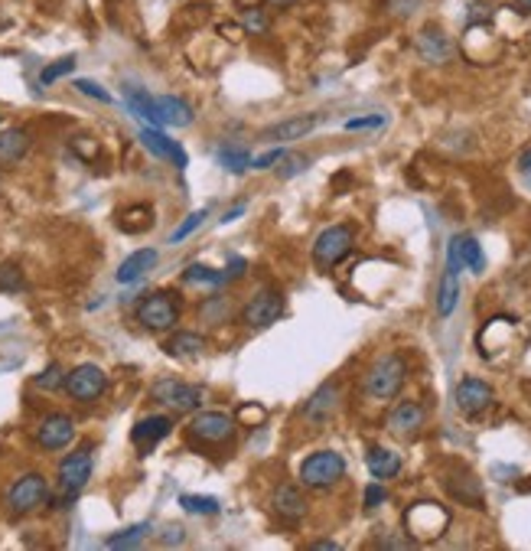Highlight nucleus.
I'll use <instances>...</instances> for the list:
<instances>
[{
    "label": "nucleus",
    "instance_id": "obj_1",
    "mask_svg": "<svg viewBox=\"0 0 531 551\" xmlns=\"http://www.w3.org/2000/svg\"><path fill=\"white\" fill-rule=\"evenodd\" d=\"M405 379H407V362L398 356V352H388V356L376 359L368 365L366 372V395L376 398V402H388L395 398L401 389H405Z\"/></svg>",
    "mask_w": 531,
    "mask_h": 551
},
{
    "label": "nucleus",
    "instance_id": "obj_2",
    "mask_svg": "<svg viewBox=\"0 0 531 551\" xmlns=\"http://www.w3.org/2000/svg\"><path fill=\"white\" fill-rule=\"evenodd\" d=\"M49 503V483L43 474H24L10 483L4 505H7L10 515H30L36 513L39 505Z\"/></svg>",
    "mask_w": 531,
    "mask_h": 551
},
{
    "label": "nucleus",
    "instance_id": "obj_3",
    "mask_svg": "<svg viewBox=\"0 0 531 551\" xmlns=\"http://www.w3.org/2000/svg\"><path fill=\"white\" fill-rule=\"evenodd\" d=\"M238 431V421L225 412H199L186 427V437L193 447H219L228 444Z\"/></svg>",
    "mask_w": 531,
    "mask_h": 551
},
{
    "label": "nucleus",
    "instance_id": "obj_4",
    "mask_svg": "<svg viewBox=\"0 0 531 551\" xmlns=\"http://www.w3.org/2000/svg\"><path fill=\"white\" fill-rule=\"evenodd\" d=\"M346 476V460L336 451H316L300 464V483L310 489H329Z\"/></svg>",
    "mask_w": 531,
    "mask_h": 551
},
{
    "label": "nucleus",
    "instance_id": "obj_5",
    "mask_svg": "<svg viewBox=\"0 0 531 551\" xmlns=\"http://www.w3.org/2000/svg\"><path fill=\"white\" fill-rule=\"evenodd\" d=\"M446 525H450V513H446L440 503H430V499L415 503L405 513V528L411 532V538H415V542H430V538H440Z\"/></svg>",
    "mask_w": 531,
    "mask_h": 551
},
{
    "label": "nucleus",
    "instance_id": "obj_6",
    "mask_svg": "<svg viewBox=\"0 0 531 551\" xmlns=\"http://www.w3.org/2000/svg\"><path fill=\"white\" fill-rule=\"evenodd\" d=\"M150 398H154L156 404L170 408L173 414H189L203 404V389H199V385H189V382H180V379H160V382H154Z\"/></svg>",
    "mask_w": 531,
    "mask_h": 551
},
{
    "label": "nucleus",
    "instance_id": "obj_7",
    "mask_svg": "<svg viewBox=\"0 0 531 551\" xmlns=\"http://www.w3.org/2000/svg\"><path fill=\"white\" fill-rule=\"evenodd\" d=\"M65 392H69L72 402H82V404H92L108 392V375L98 369L95 362H82L75 365L69 375H65Z\"/></svg>",
    "mask_w": 531,
    "mask_h": 551
},
{
    "label": "nucleus",
    "instance_id": "obj_8",
    "mask_svg": "<svg viewBox=\"0 0 531 551\" xmlns=\"http://www.w3.org/2000/svg\"><path fill=\"white\" fill-rule=\"evenodd\" d=\"M352 245H356V232L349 226H329L313 241V261L320 268H336L352 251Z\"/></svg>",
    "mask_w": 531,
    "mask_h": 551
},
{
    "label": "nucleus",
    "instance_id": "obj_9",
    "mask_svg": "<svg viewBox=\"0 0 531 551\" xmlns=\"http://www.w3.org/2000/svg\"><path fill=\"white\" fill-rule=\"evenodd\" d=\"M137 323L144 326V330H154V333H164V330H173V326L180 323V307L170 301V294H164V291H156V294L144 297L141 303H137Z\"/></svg>",
    "mask_w": 531,
    "mask_h": 551
},
{
    "label": "nucleus",
    "instance_id": "obj_10",
    "mask_svg": "<svg viewBox=\"0 0 531 551\" xmlns=\"http://www.w3.org/2000/svg\"><path fill=\"white\" fill-rule=\"evenodd\" d=\"M284 313V291L277 288H261L258 294L245 303L242 311V323L251 326V330H267L271 323H277Z\"/></svg>",
    "mask_w": 531,
    "mask_h": 551
},
{
    "label": "nucleus",
    "instance_id": "obj_11",
    "mask_svg": "<svg viewBox=\"0 0 531 551\" xmlns=\"http://www.w3.org/2000/svg\"><path fill=\"white\" fill-rule=\"evenodd\" d=\"M88 480H92V447L85 444L75 454L63 457V464H59V489H63L65 499H75Z\"/></svg>",
    "mask_w": 531,
    "mask_h": 551
},
{
    "label": "nucleus",
    "instance_id": "obj_12",
    "mask_svg": "<svg viewBox=\"0 0 531 551\" xmlns=\"http://www.w3.org/2000/svg\"><path fill=\"white\" fill-rule=\"evenodd\" d=\"M75 441V421L63 412H53L36 424V444L43 451H65Z\"/></svg>",
    "mask_w": 531,
    "mask_h": 551
},
{
    "label": "nucleus",
    "instance_id": "obj_13",
    "mask_svg": "<svg viewBox=\"0 0 531 551\" xmlns=\"http://www.w3.org/2000/svg\"><path fill=\"white\" fill-rule=\"evenodd\" d=\"M446 268H454V271L469 268L473 274H483L486 255H483V249H479V241L473 239V235H454L450 245H446Z\"/></svg>",
    "mask_w": 531,
    "mask_h": 551
},
{
    "label": "nucleus",
    "instance_id": "obj_14",
    "mask_svg": "<svg viewBox=\"0 0 531 551\" xmlns=\"http://www.w3.org/2000/svg\"><path fill=\"white\" fill-rule=\"evenodd\" d=\"M493 398H496L493 385L483 379H473V375H466V379L456 385V408H460V414H466V418L486 412V408L493 404Z\"/></svg>",
    "mask_w": 531,
    "mask_h": 551
},
{
    "label": "nucleus",
    "instance_id": "obj_15",
    "mask_svg": "<svg viewBox=\"0 0 531 551\" xmlns=\"http://www.w3.org/2000/svg\"><path fill=\"white\" fill-rule=\"evenodd\" d=\"M417 53H421L424 63L430 66H444L454 59V39L446 36L444 30H437V26H427V30L417 33Z\"/></svg>",
    "mask_w": 531,
    "mask_h": 551
},
{
    "label": "nucleus",
    "instance_id": "obj_16",
    "mask_svg": "<svg viewBox=\"0 0 531 551\" xmlns=\"http://www.w3.org/2000/svg\"><path fill=\"white\" fill-rule=\"evenodd\" d=\"M336 404H339V385H336V382H323L320 389L306 398L304 421H310V424H323V421L333 418Z\"/></svg>",
    "mask_w": 531,
    "mask_h": 551
},
{
    "label": "nucleus",
    "instance_id": "obj_17",
    "mask_svg": "<svg viewBox=\"0 0 531 551\" xmlns=\"http://www.w3.org/2000/svg\"><path fill=\"white\" fill-rule=\"evenodd\" d=\"M141 144L150 150L154 157H160V160H170L176 170H186V150L176 144V140H170L164 131H156V128H144L141 131Z\"/></svg>",
    "mask_w": 531,
    "mask_h": 551
},
{
    "label": "nucleus",
    "instance_id": "obj_18",
    "mask_svg": "<svg viewBox=\"0 0 531 551\" xmlns=\"http://www.w3.org/2000/svg\"><path fill=\"white\" fill-rule=\"evenodd\" d=\"M170 431H173V421L166 418V414H147V418H141L134 424L131 441H134V447H141V451H154L156 444L164 441Z\"/></svg>",
    "mask_w": 531,
    "mask_h": 551
},
{
    "label": "nucleus",
    "instance_id": "obj_19",
    "mask_svg": "<svg viewBox=\"0 0 531 551\" xmlns=\"http://www.w3.org/2000/svg\"><path fill=\"white\" fill-rule=\"evenodd\" d=\"M323 117L320 115H297V117H287V121H277V125L267 128L261 138L265 140H277V144H287V140H300L320 125Z\"/></svg>",
    "mask_w": 531,
    "mask_h": 551
},
{
    "label": "nucleus",
    "instance_id": "obj_20",
    "mask_svg": "<svg viewBox=\"0 0 531 551\" xmlns=\"http://www.w3.org/2000/svg\"><path fill=\"white\" fill-rule=\"evenodd\" d=\"M154 105H156L160 125H166V128H189L193 125V105L183 101L180 95H156Z\"/></svg>",
    "mask_w": 531,
    "mask_h": 551
},
{
    "label": "nucleus",
    "instance_id": "obj_21",
    "mask_svg": "<svg viewBox=\"0 0 531 551\" xmlns=\"http://www.w3.org/2000/svg\"><path fill=\"white\" fill-rule=\"evenodd\" d=\"M274 513L281 515L284 522H300L306 515V496L300 493L297 486H290V483H284V486L274 489Z\"/></svg>",
    "mask_w": 531,
    "mask_h": 551
},
{
    "label": "nucleus",
    "instance_id": "obj_22",
    "mask_svg": "<svg viewBox=\"0 0 531 551\" xmlns=\"http://www.w3.org/2000/svg\"><path fill=\"white\" fill-rule=\"evenodd\" d=\"M424 427V408L417 402H401L395 412L388 414V431L398 437H415Z\"/></svg>",
    "mask_w": 531,
    "mask_h": 551
},
{
    "label": "nucleus",
    "instance_id": "obj_23",
    "mask_svg": "<svg viewBox=\"0 0 531 551\" xmlns=\"http://www.w3.org/2000/svg\"><path fill=\"white\" fill-rule=\"evenodd\" d=\"M156 258H160L156 255V249H141V251H134V255H127L115 274L117 284H134V281H141L144 274L156 264Z\"/></svg>",
    "mask_w": 531,
    "mask_h": 551
},
{
    "label": "nucleus",
    "instance_id": "obj_24",
    "mask_svg": "<svg viewBox=\"0 0 531 551\" xmlns=\"http://www.w3.org/2000/svg\"><path fill=\"white\" fill-rule=\"evenodd\" d=\"M26 150H30V134L24 128H4L0 131V167L24 160Z\"/></svg>",
    "mask_w": 531,
    "mask_h": 551
},
{
    "label": "nucleus",
    "instance_id": "obj_25",
    "mask_svg": "<svg viewBox=\"0 0 531 551\" xmlns=\"http://www.w3.org/2000/svg\"><path fill=\"white\" fill-rule=\"evenodd\" d=\"M366 464H368V474L376 476V480H391V476L401 474V454L388 451V447H372Z\"/></svg>",
    "mask_w": 531,
    "mask_h": 551
},
{
    "label": "nucleus",
    "instance_id": "obj_26",
    "mask_svg": "<svg viewBox=\"0 0 531 551\" xmlns=\"http://www.w3.org/2000/svg\"><path fill=\"white\" fill-rule=\"evenodd\" d=\"M460 303V271L454 268H444L440 274V288H437V313L440 317H450Z\"/></svg>",
    "mask_w": 531,
    "mask_h": 551
},
{
    "label": "nucleus",
    "instance_id": "obj_27",
    "mask_svg": "<svg viewBox=\"0 0 531 551\" xmlns=\"http://www.w3.org/2000/svg\"><path fill=\"white\" fill-rule=\"evenodd\" d=\"M164 350H166V356H173V359H195V356H203L205 340L199 333L180 330V333H173L170 340H166Z\"/></svg>",
    "mask_w": 531,
    "mask_h": 551
},
{
    "label": "nucleus",
    "instance_id": "obj_28",
    "mask_svg": "<svg viewBox=\"0 0 531 551\" xmlns=\"http://www.w3.org/2000/svg\"><path fill=\"white\" fill-rule=\"evenodd\" d=\"M150 226H154V209L150 206H131V209L117 212V229L127 235L147 232Z\"/></svg>",
    "mask_w": 531,
    "mask_h": 551
},
{
    "label": "nucleus",
    "instance_id": "obj_29",
    "mask_svg": "<svg viewBox=\"0 0 531 551\" xmlns=\"http://www.w3.org/2000/svg\"><path fill=\"white\" fill-rule=\"evenodd\" d=\"M127 108H131L137 117H144V121H150V125H160V117H156V105H154V98H150L147 92H137V88H131V92H127Z\"/></svg>",
    "mask_w": 531,
    "mask_h": 551
},
{
    "label": "nucleus",
    "instance_id": "obj_30",
    "mask_svg": "<svg viewBox=\"0 0 531 551\" xmlns=\"http://www.w3.org/2000/svg\"><path fill=\"white\" fill-rule=\"evenodd\" d=\"M147 536H150V522H141V525L125 528L121 536H111L108 538V548H137V545H141Z\"/></svg>",
    "mask_w": 531,
    "mask_h": 551
},
{
    "label": "nucleus",
    "instance_id": "obj_31",
    "mask_svg": "<svg viewBox=\"0 0 531 551\" xmlns=\"http://www.w3.org/2000/svg\"><path fill=\"white\" fill-rule=\"evenodd\" d=\"M219 163L232 173H245L251 167V154L245 148H222L219 150Z\"/></svg>",
    "mask_w": 531,
    "mask_h": 551
},
{
    "label": "nucleus",
    "instance_id": "obj_32",
    "mask_svg": "<svg viewBox=\"0 0 531 551\" xmlns=\"http://www.w3.org/2000/svg\"><path fill=\"white\" fill-rule=\"evenodd\" d=\"M72 69H75V56H63V59H55L53 66H46V69L39 72V86H53L63 76H69Z\"/></svg>",
    "mask_w": 531,
    "mask_h": 551
},
{
    "label": "nucleus",
    "instance_id": "obj_33",
    "mask_svg": "<svg viewBox=\"0 0 531 551\" xmlns=\"http://www.w3.org/2000/svg\"><path fill=\"white\" fill-rule=\"evenodd\" d=\"M183 278H186L189 284H225L228 274L212 271V268H205V264H189L186 274H183Z\"/></svg>",
    "mask_w": 531,
    "mask_h": 551
},
{
    "label": "nucleus",
    "instance_id": "obj_34",
    "mask_svg": "<svg viewBox=\"0 0 531 551\" xmlns=\"http://www.w3.org/2000/svg\"><path fill=\"white\" fill-rule=\"evenodd\" d=\"M180 505L193 515H215L219 513V499L215 496H180Z\"/></svg>",
    "mask_w": 531,
    "mask_h": 551
},
{
    "label": "nucleus",
    "instance_id": "obj_35",
    "mask_svg": "<svg viewBox=\"0 0 531 551\" xmlns=\"http://www.w3.org/2000/svg\"><path fill=\"white\" fill-rule=\"evenodd\" d=\"M63 385H65V372H63V365H59V362L46 365V372L36 375V389L53 392V389H63Z\"/></svg>",
    "mask_w": 531,
    "mask_h": 551
},
{
    "label": "nucleus",
    "instance_id": "obj_36",
    "mask_svg": "<svg viewBox=\"0 0 531 551\" xmlns=\"http://www.w3.org/2000/svg\"><path fill=\"white\" fill-rule=\"evenodd\" d=\"M0 291H7V294L24 291V271H20L16 264H4V268H0Z\"/></svg>",
    "mask_w": 531,
    "mask_h": 551
},
{
    "label": "nucleus",
    "instance_id": "obj_37",
    "mask_svg": "<svg viewBox=\"0 0 531 551\" xmlns=\"http://www.w3.org/2000/svg\"><path fill=\"white\" fill-rule=\"evenodd\" d=\"M277 167H281V170H277V173H281V179H290V177H297V173H304L306 167H310V157L290 154V157H284Z\"/></svg>",
    "mask_w": 531,
    "mask_h": 551
},
{
    "label": "nucleus",
    "instance_id": "obj_38",
    "mask_svg": "<svg viewBox=\"0 0 531 551\" xmlns=\"http://www.w3.org/2000/svg\"><path fill=\"white\" fill-rule=\"evenodd\" d=\"M203 219H205V209H199V212H189V216L183 219V226L170 235V241H183V239H189V235L195 232V229L203 226Z\"/></svg>",
    "mask_w": 531,
    "mask_h": 551
},
{
    "label": "nucleus",
    "instance_id": "obj_39",
    "mask_svg": "<svg viewBox=\"0 0 531 551\" xmlns=\"http://www.w3.org/2000/svg\"><path fill=\"white\" fill-rule=\"evenodd\" d=\"M75 88H78L82 95H88V98L102 101V105H111V101H115V98H111V92H105V88L98 86V82H92V78H78Z\"/></svg>",
    "mask_w": 531,
    "mask_h": 551
},
{
    "label": "nucleus",
    "instance_id": "obj_40",
    "mask_svg": "<svg viewBox=\"0 0 531 551\" xmlns=\"http://www.w3.org/2000/svg\"><path fill=\"white\" fill-rule=\"evenodd\" d=\"M284 157H287V150H284V148H271L267 154L251 157V170H271V167H277Z\"/></svg>",
    "mask_w": 531,
    "mask_h": 551
},
{
    "label": "nucleus",
    "instance_id": "obj_41",
    "mask_svg": "<svg viewBox=\"0 0 531 551\" xmlns=\"http://www.w3.org/2000/svg\"><path fill=\"white\" fill-rule=\"evenodd\" d=\"M385 115H366V117H349L346 121V131H372V128H382Z\"/></svg>",
    "mask_w": 531,
    "mask_h": 551
},
{
    "label": "nucleus",
    "instance_id": "obj_42",
    "mask_svg": "<svg viewBox=\"0 0 531 551\" xmlns=\"http://www.w3.org/2000/svg\"><path fill=\"white\" fill-rule=\"evenodd\" d=\"M265 418H267V412L261 404H242V408H238V421H245V424H251V427L265 424Z\"/></svg>",
    "mask_w": 531,
    "mask_h": 551
},
{
    "label": "nucleus",
    "instance_id": "obj_43",
    "mask_svg": "<svg viewBox=\"0 0 531 551\" xmlns=\"http://www.w3.org/2000/svg\"><path fill=\"white\" fill-rule=\"evenodd\" d=\"M382 503H388V489H385L382 483L366 486V509H378Z\"/></svg>",
    "mask_w": 531,
    "mask_h": 551
},
{
    "label": "nucleus",
    "instance_id": "obj_44",
    "mask_svg": "<svg viewBox=\"0 0 531 551\" xmlns=\"http://www.w3.org/2000/svg\"><path fill=\"white\" fill-rule=\"evenodd\" d=\"M245 26H248L251 33H265L267 24H265V16H261V10H248V14H245Z\"/></svg>",
    "mask_w": 531,
    "mask_h": 551
},
{
    "label": "nucleus",
    "instance_id": "obj_45",
    "mask_svg": "<svg viewBox=\"0 0 531 551\" xmlns=\"http://www.w3.org/2000/svg\"><path fill=\"white\" fill-rule=\"evenodd\" d=\"M75 150L82 157H95L98 154V144H92V138H75Z\"/></svg>",
    "mask_w": 531,
    "mask_h": 551
},
{
    "label": "nucleus",
    "instance_id": "obj_46",
    "mask_svg": "<svg viewBox=\"0 0 531 551\" xmlns=\"http://www.w3.org/2000/svg\"><path fill=\"white\" fill-rule=\"evenodd\" d=\"M166 532H170V536H164V545H180L183 542V528L180 525H170Z\"/></svg>",
    "mask_w": 531,
    "mask_h": 551
},
{
    "label": "nucleus",
    "instance_id": "obj_47",
    "mask_svg": "<svg viewBox=\"0 0 531 551\" xmlns=\"http://www.w3.org/2000/svg\"><path fill=\"white\" fill-rule=\"evenodd\" d=\"M267 7H274V10H287V7H294L297 0H265Z\"/></svg>",
    "mask_w": 531,
    "mask_h": 551
},
{
    "label": "nucleus",
    "instance_id": "obj_48",
    "mask_svg": "<svg viewBox=\"0 0 531 551\" xmlns=\"http://www.w3.org/2000/svg\"><path fill=\"white\" fill-rule=\"evenodd\" d=\"M518 167H522L525 173H531V150H525V154L518 157Z\"/></svg>",
    "mask_w": 531,
    "mask_h": 551
},
{
    "label": "nucleus",
    "instance_id": "obj_49",
    "mask_svg": "<svg viewBox=\"0 0 531 551\" xmlns=\"http://www.w3.org/2000/svg\"><path fill=\"white\" fill-rule=\"evenodd\" d=\"M310 548H316V551H336L339 545H336V542H313Z\"/></svg>",
    "mask_w": 531,
    "mask_h": 551
},
{
    "label": "nucleus",
    "instance_id": "obj_50",
    "mask_svg": "<svg viewBox=\"0 0 531 551\" xmlns=\"http://www.w3.org/2000/svg\"><path fill=\"white\" fill-rule=\"evenodd\" d=\"M242 212H245V206H235L232 212H225V219H222V222H235V219L242 216Z\"/></svg>",
    "mask_w": 531,
    "mask_h": 551
},
{
    "label": "nucleus",
    "instance_id": "obj_51",
    "mask_svg": "<svg viewBox=\"0 0 531 551\" xmlns=\"http://www.w3.org/2000/svg\"><path fill=\"white\" fill-rule=\"evenodd\" d=\"M516 4H518V7L525 10V14H531V0H516Z\"/></svg>",
    "mask_w": 531,
    "mask_h": 551
}]
</instances>
